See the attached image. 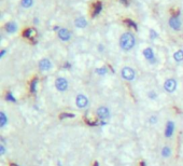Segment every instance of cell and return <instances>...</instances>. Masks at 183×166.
Returning a JSON list of instances; mask_svg holds the SVG:
<instances>
[{
    "instance_id": "6da1fadb",
    "label": "cell",
    "mask_w": 183,
    "mask_h": 166,
    "mask_svg": "<svg viewBox=\"0 0 183 166\" xmlns=\"http://www.w3.org/2000/svg\"><path fill=\"white\" fill-rule=\"evenodd\" d=\"M119 45L123 50L128 51L135 45V38L130 33H125L121 36L119 39Z\"/></svg>"
},
{
    "instance_id": "7a4b0ae2",
    "label": "cell",
    "mask_w": 183,
    "mask_h": 166,
    "mask_svg": "<svg viewBox=\"0 0 183 166\" xmlns=\"http://www.w3.org/2000/svg\"><path fill=\"white\" fill-rule=\"evenodd\" d=\"M122 75H123V78L126 80H133L134 78H135V71H134L131 68L125 67L122 70Z\"/></svg>"
},
{
    "instance_id": "3957f363",
    "label": "cell",
    "mask_w": 183,
    "mask_h": 166,
    "mask_svg": "<svg viewBox=\"0 0 183 166\" xmlns=\"http://www.w3.org/2000/svg\"><path fill=\"white\" fill-rule=\"evenodd\" d=\"M55 85H56V87H57L58 91H65L68 87V82H67V80L64 79V78H58L55 82Z\"/></svg>"
},
{
    "instance_id": "277c9868",
    "label": "cell",
    "mask_w": 183,
    "mask_h": 166,
    "mask_svg": "<svg viewBox=\"0 0 183 166\" xmlns=\"http://www.w3.org/2000/svg\"><path fill=\"white\" fill-rule=\"evenodd\" d=\"M169 25L171 28L175 29V30H179V29L181 28V21H180L178 16H172V18L169 19Z\"/></svg>"
},
{
    "instance_id": "5b68a950",
    "label": "cell",
    "mask_w": 183,
    "mask_h": 166,
    "mask_svg": "<svg viewBox=\"0 0 183 166\" xmlns=\"http://www.w3.org/2000/svg\"><path fill=\"white\" fill-rule=\"evenodd\" d=\"M175 86H177V83L174 79H169L165 82V89L168 92H174L175 90Z\"/></svg>"
},
{
    "instance_id": "8992f818",
    "label": "cell",
    "mask_w": 183,
    "mask_h": 166,
    "mask_svg": "<svg viewBox=\"0 0 183 166\" xmlns=\"http://www.w3.org/2000/svg\"><path fill=\"white\" fill-rule=\"evenodd\" d=\"M58 37L62 39V40H64V41H68L70 39V37H71V35H70V33L67 30V29L63 28V29H60V30L58 31Z\"/></svg>"
},
{
    "instance_id": "52a82bcc",
    "label": "cell",
    "mask_w": 183,
    "mask_h": 166,
    "mask_svg": "<svg viewBox=\"0 0 183 166\" xmlns=\"http://www.w3.org/2000/svg\"><path fill=\"white\" fill-rule=\"evenodd\" d=\"M87 102H89L87 101V98L85 96H83V95H79V96L77 97V105L80 108H84L87 105Z\"/></svg>"
},
{
    "instance_id": "ba28073f",
    "label": "cell",
    "mask_w": 183,
    "mask_h": 166,
    "mask_svg": "<svg viewBox=\"0 0 183 166\" xmlns=\"http://www.w3.org/2000/svg\"><path fill=\"white\" fill-rule=\"evenodd\" d=\"M39 67H40L41 70H48L51 67H52V64H51V62L48 60H42L40 63H39Z\"/></svg>"
},
{
    "instance_id": "9c48e42d",
    "label": "cell",
    "mask_w": 183,
    "mask_h": 166,
    "mask_svg": "<svg viewBox=\"0 0 183 166\" xmlns=\"http://www.w3.org/2000/svg\"><path fill=\"white\" fill-rule=\"evenodd\" d=\"M97 114L100 119H106L109 117V110L106 107H100V108L97 110Z\"/></svg>"
},
{
    "instance_id": "30bf717a",
    "label": "cell",
    "mask_w": 183,
    "mask_h": 166,
    "mask_svg": "<svg viewBox=\"0 0 183 166\" xmlns=\"http://www.w3.org/2000/svg\"><path fill=\"white\" fill-rule=\"evenodd\" d=\"M74 24H75V26L77 27H80V28H83V27H85V26L87 25V22H86V19H85L84 18H78L77 19H75V22H74Z\"/></svg>"
},
{
    "instance_id": "8fae6325",
    "label": "cell",
    "mask_w": 183,
    "mask_h": 166,
    "mask_svg": "<svg viewBox=\"0 0 183 166\" xmlns=\"http://www.w3.org/2000/svg\"><path fill=\"white\" fill-rule=\"evenodd\" d=\"M18 29V26H16L15 23H13V22H10L6 25V30L8 31V33H15V30Z\"/></svg>"
},
{
    "instance_id": "7c38bea8",
    "label": "cell",
    "mask_w": 183,
    "mask_h": 166,
    "mask_svg": "<svg viewBox=\"0 0 183 166\" xmlns=\"http://www.w3.org/2000/svg\"><path fill=\"white\" fill-rule=\"evenodd\" d=\"M174 133V123L171 122H168L167 126H166V136L167 137H170Z\"/></svg>"
},
{
    "instance_id": "4fadbf2b",
    "label": "cell",
    "mask_w": 183,
    "mask_h": 166,
    "mask_svg": "<svg viewBox=\"0 0 183 166\" xmlns=\"http://www.w3.org/2000/svg\"><path fill=\"white\" fill-rule=\"evenodd\" d=\"M143 54H145L146 60H153V57H154V54H153L152 49H150V48L145 49V50L143 51Z\"/></svg>"
},
{
    "instance_id": "5bb4252c",
    "label": "cell",
    "mask_w": 183,
    "mask_h": 166,
    "mask_svg": "<svg viewBox=\"0 0 183 166\" xmlns=\"http://www.w3.org/2000/svg\"><path fill=\"white\" fill-rule=\"evenodd\" d=\"M35 34H36V30H33V29L29 28V29H27V30L24 31V37H26V38H31V36L35 35Z\"/></svg>"
},
{
    "instance_id": "9a60e30c",
    "label": "cell",
    "mask_w": 183,
    "mask_h": 166,
    "mask_svg": "<svg viewBox=\"0 0 183 166\" xmlns=\"http://www.w3.org/2000/svg\"><path fill=\"white\" fill-rule=\"evenodd\" d=\"M175 60L177 62H181L183 60V51H178V52L175 53Z\"/></svg>"
},
{
    "instance_id": "2e32d148",
    "label": "cell",
    "mask_w": 183,
    "mask_h": 166,
    "mask_svg": "<svg viewBox=\"0 0 183 166\" xmlns=\"http://www.w3.org/2000/svg\"><path fill=\"white\" fill-rule=\"evenodd\" d=\"M33 0H22V6L24 8H30L33 6Z\"/></svg>"
},
{
    "instance_id": "e0dca14e",
    "label": "cell",
    "mask_w": 183,
    "mask_h": 166,
    "mask_svg": "<svg viewBox=\"0 0 183 166\" xmlns=\"http://www.w3.org/2000/svg\"><path fill=\"white\" fill-rule=\"evenodd\" d=\"M6 123H7V117L3 112H1V113H0V125L4 126L6 125Z\"/></svg>"
},
{
    "instance_id": "ac0fdd59",
    "label": "cell",
    "mask_w": 183,
    "mask_h": 166,
    "mask_svg": "<svg viewBox=\"0 0 183 166\" xmlns=\"http://www.w3.org/2000/svg\"><path fill=\"white\" fill-rule=\"evenodd\" d=\"M101 11V3L100 2H97L96 6H95V10H94V13H93V15H97V14L99 13V12Z\"/></svg>"
},
{
    "instance_id": "d6986e66",
    "label": "cell",
    "mask_w": 183,
    "mask_h": 166,
    "mask_svg": "<svg viewBox=\"0 0 183 166\" xmlns=\"http://www.w3.org/2000/svg\"><path fill=\"white\" fill-rule=\"evenodd\" d=\"M162 154H163V157H165V158L169 157V155H170V149L168 148V147H165L164 149H163Z\"/></svg>"
},
{
    "instance_id": "ffe728a7",
    "label": "cell",
    "mask_w": 183,
    "mask_h": 166,
    "mask_svg": "<svg viewBox=\"0 0 183 166\" xmlns=\"http://www.w3.org/2000/svg\"><path fill=\"white\" fill-rule=\"evenodd\" d=\"M36 85H37V80L33 82V84H31V92H35L36 91Z\"/></svg>"
},
{
    "instance_id": "44dd1931",
    "label": "cell",
    "mask_w": 183,
    "mask_h": 166,
    "mask_svg": "<svg viewBox=\"0 0 183 166\" xmlns=\"http://www.w3.org/2000/svg\"><path fill=\"white\" fill-rule=\"evenodd\" d=\"M156 37H157V34H156L154 30H151V38L154 39V38H156Z\"/></svg>"
},
{
    "instance_id": "7402d4cb",
    "label": "cell",
    "mask_w": 183,
    "mask_h": 166,
    "mask_svg": "<svg viewBox=\"0 0 183 166\" xmlns=\"http://www.w3.org/2000/svg\"><path fill=\"white\" fill-rule=\"evenodd\" d=\"M0 151H1V154H3L4 153V148H3V146H0Z\"/></svg>"
},
{
    "instance_id": "603a6c76",
    "label": "cell",
    "mask_w": 183,
    "mask_h": 166,
    "mask_svg": "<svg viewBox=\"0 0 183 166\" xmlns=\"http://www.w3.org/2000/svg\"><path fill=\"white\" fill-rule=\"evenodd\" d=\"M97 71H98V72H101V75H102V74H104V72H106V69H104H104H98Z\"/></svg>"
},
{
    "instance_id": "cb8c5ba5",
    "label": "cell",
    "mask_w": 183,
    "mask_h": 166,
    "mask_svg": "<svg viewBox=\"0 0 183 166\" xmlns=\"http://www.w3.org/2000/svg\"><path fill=\"white\" fill-rule=\"evenodd\" d=\"M4 53H6V51L3 50V51H2V52H1V56H3V55H4Z\"/></svg>"
},
{
    "instance_id": "d4e9b609",
    "label": "cell",
    "mask_w": 183,
    "mask_h": 166,
    "mask_svg": "<svg viewBox=\"0 0 183 166\" xmlns=\"http://www.w3.org/2000/svg\"><path fill=\"white\" fill-rule=\"evenodd\" d=\"M123 1H124V2H126V0H123Z\"/></svg>"
}]
</instances>
